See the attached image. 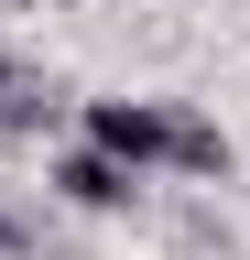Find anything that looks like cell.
I'll list each match as a JSON object with an SVG mask.
<instances>
[{
  "instance_id": "cell-1",
  "label": "cell",
  "mask_w": 250,
  "mask_h": 260,
  "mask_svg": "<svg viewBox=\"0 0 250 260\" xmlns=\"http://www.w3.org/2000/svg\"><path fill=\"white\" fill-rule=\"evenodd\" d=\"M87 152H109L120 174L163 162V98H87Z\"/></svg>"
},
{
  "instance_id": "cell-3",
  "label": "cell",
  "mask_w": 250,
  "mask_h": 260,
  "mask_svg": "<svg viewBox=\"0 0 250 260\" xmlns=\"http://www.w3.org/2000/svg\"><path fill=\"white\" fill-rule=\"evenodd\" d=\"M163 162H174V174H229V130H217V119H196V109H163Z\"/></svg>"
},
{
  "instance_id": "cell-2",
  "label": "cell",
  "mask_w": 250,
  "mask_h": 260,
  "mask_svg": "<svg viewBox=\"0 0 250 260\" xmlns=\"http://www.w3.org/2000/svg\"><path fill=\"white\" fill-rule=\"evenodd\" d=\"M54 195H66V206H87V217H120V206L142 195V174H120L109 152H66V162H54Z\"/></svg>"
},
{
  "instance_id": "cell-4",
  "label": "cell",
  "mask_w": 250,
  "mask_h": 260,
  "mask_svg": "<svg viewBox=\"0 0 250 260\" xmlns=\"http://www.w3.org/2000/svg\"><path fill=\"white\" fill-rule=\"evenodd\" d=\"M44 119H54V87L33 76V65L0 54V130H44Z\"/></svg>"
},
{
  "instance_id": "cell-5",
  "label": "cell",
  "mask_w": 250,
  "mask_h": 260,
  "mask_svg": "<svg viewBox=\"0 0 250 260\" xmlns=\"http://www.w3.org/2000/svg\"><path fill=\"white\" fill-rule=\"evenodd\" d=\"M33 249V228H22V206H0V260H22Z\"/></svg>"
},
{
  "instance_id": "cell-6",
  "label": "cell",
  "mask_w": 250,
  "mask_h": 260,
  "mask_svg": "<svg viewBox=\"0 0 250 260\" xmlns=\"http://www.w3.org/2000/svg\"><path fill=\"white\" fill-rule=\"evenodd\" d=\"M22 11H44V0H22Z\"/></svg>"
}]
</instances>
